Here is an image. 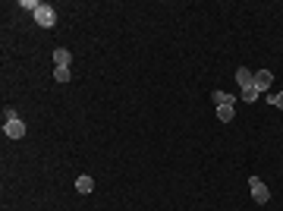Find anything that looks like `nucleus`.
I'll use <instances>...</instances> for the list:
<instances>
[{"label":"nucleus","instance_id":"obj_13","mask_svg":"<svg viewBox=\"0 0 283 211\" xmlns=\"http://www.w3.org/2000/svg\"><path fill=\"white\" fill-rule=\"evenodd\" d=\"M267 101H271L274 107H283V91H280V95H271V98H267Z\"/></svg>","mask_w":283,"mask_h":211},{"label":"nucleus","instance_id":"obj_8","mask_svg":"<svg viewBox=\"0 0 283 211\" xmlns=\"http://www.w3.org/2000/svg\"><path fill=\"white\" fill-rule=\"evenodd\" d=\"M76 189H79V193H82V195H88L91 189H94V180H91L88 174H82V176H79V180H76Z\"/></svg>","mask_w":283,"mask_h":211},{"label":"nucleus","instance_id":"obj_3","mask_svg":"<svg viewBox=\"0 0 283 211\" xmlns=\"http://www.w3.org/2000/svg\"><path fill=\"white\" fill-rule=\"evenodd\" d=\"M3 133H6V139H22V136H25V123L19 120V117H16V120H6Z\"/></svg>","mask_w":283,"mask_h":211},{"label":"nucleus","instance_id":"obj_5","mask_svg":"<svg viewBox=\"0 0 283 211\" xmlns=\"http://www.w3.org/2000/svg\"><path fill=\"white\" fill-rule=\"evenodd\" d=\"M271 82H274V72L271 70H258V72H255V88H258V91H267V88H271Z\"/></svg>","mask_w":283,"mask_h":211},{"label":"nucleus","instance_id":"obj_6","mask_svg":"<svg viewBox=\"0 0 283 211\" xmlns=\"http://www.w3.org/2000/svg\"><path fill=\"white\" fill-rule=\"evenodd\" d=\"M236 82L242 85V91L252 88V85H255V72L248 70V67H239V70H236Z\"/></svg>","mask_w":283,"mask_h":211},{"label":"nucleus","instance_id":"obj_10","mask_svg":"<svg viewBox=\"0 0 283 211\" xmlns=\"http://www.w3.org/2000/svg\"><path fill=\"white\" fill-rule=\"evenodd\" d=\"M233 114H236V107H217V120L220 123H230Z\"/></svg>","mask_w":283,"mask_h":211},{"label":"nucleus","instance_id":"obj_1","mask_svg":"<svg viewBox=\"0 0 283 211\" xmlns=\"http://www.w3.org/2000/svg\"><path fill=\"white\" fill-rule=\"evenodd\" d=\"M248 189H252V199L258 202V205H265V202H271V189H267L265 183L258 180V176H252V180H248Z\"/></svg>","mask_w":283,"mask_h":211},{"label":"nucleus","instance_id":"obj_12","mask_svg":"<svg viewBox=\"0 0 283 211\" xmlns=\"http://www.w3.org/2000/svg\"><path fill=\"white\" fill-rule=\"evenodd\" d=\"M38 6H41L38 0H22V10H32V16H35V10H38Z\"/></svg>","mask_w":283,"mask_h":211},{"label":"nucleus","instance_id":"obj_11","mask_svg":"<svg viewBox=\"0 0 283 211\" xmlns=\"http://www.w3.org/2000/svg\"><path fill=\"white\" fill-rule=\"evenodd\" d=\"M261 95V91L258 88H255V85H252V88H246V91H242V101H255V98H258Z\"/></svg>","mask_w":283,"mask_h":211},{"label":"nucleus","instance_id":"obj_9","mask_svg":"<svg viewBox=\"0 0 283 211\" xmlns=\"http://www.w3.org/2000/svg\"><path fill=\"white\" fill-rule=\"evenodd\" d=\"M53 79H57V82H70V79H72L70 67H53Z\"/></svg>","mask_w":283,"mask_h":211},{"label":"nucleus","instance_id":"obj_14","mask_svg":"<svg viewBox=\"0 0 283 211\" xmlns=\"http://www.w3.org/2000/svg\"><path fill=\"white\" fill-rule=\"evenodd\" d=\"M16 117H19V114H16L13 107H6V110H3V123H6V120H16Z\"/></svg>","mask_w":283,"mask_h":211},{"label":"nucleus","instance_id":"obj_7","mask_svg":"<svg viewBox=\"0 0 283 211\" xmlns=\"http://www.w3.org/2000/svg\"><path fill=\"white\" fill-rule=\"evenodd\" d=\"M70 63H72V54L66 48H57V51H53V67H70Z\"/></svg>","mask_w":283,"mask_h":211},{"label":"nucleus","instance_id":"obj_4","mask_svg":"<svg viewBox=\"0 0 283 211\" xmlns=\"http://www.w3.org/2000/svg\"><path fill=\"white\" fill-rule=\"evenodd\" d=\"M211 101L214 107H236V95H230V91H211Z\"/></svg>","mask_w":283,"mask_h":211},{"label":"nucleus","instance_id":"obj_2","mask_svg":"<svg viewBox=\"0 0 283 211\" xmlns=\"http://www.w3.org/2000/svg\"><path fill=\"white\" fill-rule=\"evenodd\" d=\"M35 22L41 25V29H51L53 22H57V13H53V6H47V3H41L35 10Z\"/></svg>","mask_w":283,"mask_h":211}]
</instances>
